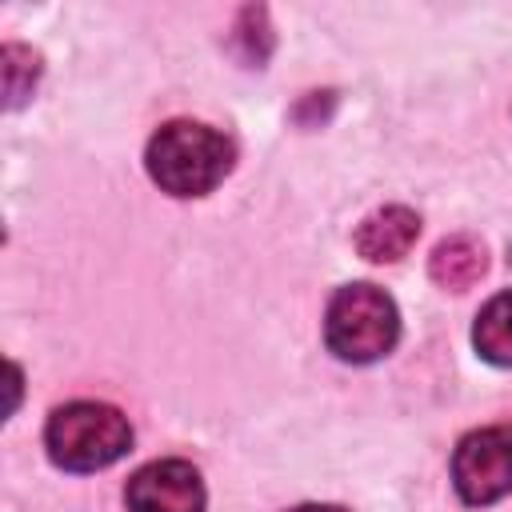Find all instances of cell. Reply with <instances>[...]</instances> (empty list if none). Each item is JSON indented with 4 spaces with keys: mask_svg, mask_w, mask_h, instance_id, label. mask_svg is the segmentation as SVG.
<instances>
[{
    "mask_svg": "<svg viewBox=\"0 0 512 512\" xmlns=\"http://www.w3.org/2000/svg\"><path fill=\"white\" fill-rule=\"evenodd\" d=\"M488 268V252L476 236H452V240H440L432 260H428V272L440 288H452V292H464L472 288Z\"/></svg>",
    "mask_w": 512,
    "mask_h": 512,
    "instance_id": "obj_7",
    "label": "cell"
},
{
    "mask_svg": "<svg viewBox=\"0 0 512 512\" xmlns=\"http://www.w3.org/2000/svg\"><path fill=\"white\" fill-rule=\"evenodd\" d=\"M452 484L464 504H496L512 492V424L468 432L452 452Z\"/></svg>",
    "mask_w": 512,
    "mask_h": 512,
    "instance_id": "obj_4",
    "label": "cell"
},
{
    "mask_svg": "<svg viewBox=\"0 0 512 512\" xmlns=\"http://www.w3.org/2000/svg\"><path fill=\"white\" fill-rule=\"evenodd\" d=\"M208 492L188 460H152L124 484L128 512H204Z\"/></svg>",
    "mask_w": 512,
    "mask_h": 512,
    "instance_id": "obj_5",
    "label": "cell"
},
{
    "mask_svg": "<svg viewBox=\"0 0 512 512\" xmlns=\"http://www.w3.org/2000/svg\"><path fill=\"white\" fill-rule=\"evenodd\" d=\"M472 344L476 352L496 364V368H512V288L492 296L472 324Z\"/></svg>",
    "mask_w": 512,
    "mask_h": 512,
    "instance_id": "obj_8",
    "label": "cell"
},
{
    "mask_svg": "<svg viewBox=\"0 0 512 512\" xmlns=\"http://www.w3.org/2000/svg\"><path fill=\"white\" fill-rule=\"evenodd\" d=\"M416 236H420V216L404 204H388L364 216V224L356 228V252L372 264H388L400 260L416 244Z\"/></svg>",
    "mask_w": 512,
    "mask_h": 512,
    "instance_id": "obj_6",
    "label": "cell"
},
{
    "mask_svg": "<svg viewBox=\"0 0 512 512\" xmlns=\"http://www.w3.org/2000/svg\"><path fill=\"white\" fill-rule=\"evenodd\" d=\"M236 148L224 132L200 124V120H168L152 132L144 164L148 176L168 196H204L232 172Z\"/></svg>",
    "mask_w": 512,
    "mask_h": 512,
    "instance_id": "obj_1",
    "label": "cell"
},
{
    "mask_svg": "<svg viewBox=\"0 0 512 512\" xmlns=\"http://www.w3.org/2000/svg\"><path fill=\"white\" fill-rule=\"evenodd\" d=\"M0 68H4V104L20 108L32 96L36 80H40V56L32 48H24V44H4Z\"/></svg>",
    "mask_w": 512,
    "mask_h": 512,
    "instance_id": "obj_9",
    "label": "cell"
},
{
    "mask_svg": "<svg viewBox=\"0 0 512 512\" xmlns=\"http://www.w3.org/2000/svg\"><path fill=\"white\" fill-rule=\"evenodd\" d=\"M400 340L396 300L376 284H344L324 312V344L344 364H372Z\"/></svg>",
    "mask_w": 512,
    "mask_h": 512,
    "instance_id": "obj_3",
    "label": "cell"
},
{
    "mask_svg": "<svg viewBox=\"0 0 512 512\" xmlns=\"http://www.w3.org/2000/svg\"><path fill=\"white\" fill-rule=\"evenodd\" d=\"M288 512H348V508H340V504H296Z\"/></svg>",
    "mask_w": 512,
    "mask_h": 512,
    "instance_id": "obj_10",
    "label": "cell"
},
{
    "mask_svg": "<svg viewBox=\"0 0 512 512\" xmlns=\"http://www.w3.org/2000/svg\"><path fill=\"white\" fill-rule=\"evenodd\" d=\"M44 448L64 472H96L132 448V424L104 400H72L48 416Z\"/></svg>",
    "mask_w": 512,
    "mask_h": 512,
    "instance_id": "obj_2",
    "label": "cell"
}]
</instances>
